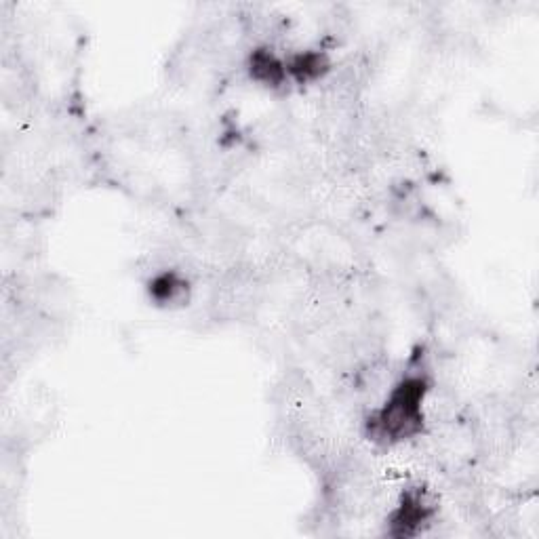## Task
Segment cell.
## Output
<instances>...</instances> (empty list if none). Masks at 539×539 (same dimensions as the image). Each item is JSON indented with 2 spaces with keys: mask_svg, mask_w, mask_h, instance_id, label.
<instances>
[{
  "mask_svg": "<svg viewBox=\"0 0 539 539\" xmlns=\"http://www.w3.org/2000/svg\"><path fill=\"white\" fill-rule=\"evenodd\" d=\"M247 68H249V74H251L253 81L262 87H268V89H281L289 81L285 59L278 57L268 47L255 49L249 55Z\"/></svg>",
  "mask_w": 539,
  "mask_h": 539,
  "instance_id": "3",
  "label": "cell"
},
{
  "mask_svg": "<svg viewBox=\"0 0 539 539\" xmlns=\"http://www.w3.org/2000/svg\"><path fill=\"white\" fill-rule=\"evenodd\" d=\"M430 390L426 375L415 373L394 384L382 409L369 419L373 441L384 445L403 443L424 428V401Z\"/></svg>",
  "mask_w": 539,
  "mask_h": 539,
  "instance_id": "1",
  "label": "cell"
},
{
  "mask_svg": "<svg viewBox=\"0 0 539 539\" xmlns=\"http://www.w3.org/2000/svg\"><path fill=\"white\" fill-rule=\"evenodd\" d=\"M287 74L299 85L316 83L331 70V62L323 51H299L285 59Z\"/></svg>",
  "mask_w": 539,
  "mask_h": 539,
  "instance_id": "5",
  "label": "cell"
},
{
  "mask_svg": "<svg viewBox=\"0 0 539 539\" xmlns=\"http://www.w3.org/2000/svg\"><path fill=\"white\" fill-rule=\"evenodd\" d=\"M148 291L156 306H184L190 299V285L186 276L175 270L156 274L150 281Z\"/></svg>",
  "mask_w": 539,
  "mask_h": 539,
  "instance_id": "4",
  "label": "cell"
},
{
  "mask_svg": "<svg viewBox=\"0 0 539 539\" xmlns=\"http://www.w3.org/2000/svg\"><path fill=\"white\" fill-rule=\"evenodd\" d=\"M436 514V502L430 497V493L422 487L407 489L401 497V502L390 514V535L394 537H413L422 533L426 525Z\"/></svg>",
  "mask_w": 539,
  "mask_h": 539,
  "instance_id": "2",
  "label": "cell"
}]
</instances>
